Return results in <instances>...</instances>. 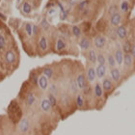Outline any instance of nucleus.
<instances>
[{
    "label": "nucleus",
    "mask_w": 135,
    "mask_h": 135,
    "mask_svg": "<svg viewBox=\"0 0 135 135\" xmlns=\"http://www.w3.org/2000/svg\"><path fill=\"white\" fill-rule=\"evenodd\" d=\"M110 74H111V78L113 79L114 82H119L121 79V71L117 68H113L110 70Z\"/></svg>",
    "instance_id": "423d86ee"
},
{
    "label": "nucleus",
    "mask_w": 135,
    "mask_h": 135,
    "mask_svg": "<svg viewBox=\"0 0 135 135\" xmlns=\"http://www.w3.org/2000/svg\"><path fill=\"white\" fill-rule=\"evenodd\" d=\"M40 106H41V109L44 111V112H49L51 110V105L49 103V101H48L47 99H42L41 100V103H40Z\"/></svg>",
    "instance_id": "1a4fd4ad"
},
{
    "label": "nucleus",
    "mask_w": 135,
    "mask_h": 135,
    "mask_svg": "<svg viewBox=\"0 0 135 135\" xmlns=\"http://www.w3.org/2000/svg\"><path fill=\"white\" fill-rule=\"evenodd\" d=\"M44 75L47 79L51 78L52 75H53V70L51 68H45V70H44Z\"/></svg>",
    "instance_id": "bb28decb"
},
{
    "label": "nucleus",
    "mask_w": 135,
    "mask_h": 135,
    "mask_svg": "<svg viewBox=\"0 0 135 135\" xmlns=\"http://www.w3.org/2000/svg\"><path fill=\"white\" fill-rule=\"evenodd\" d=\"M105 44H106V39L103 36H98L95 39V46L97 48H99V49L103 48Z\"/></svg>",
    "instance_id": "0eeeda50"
},
{
    "label": "nucleus",
    "mask_w": 135,
    "mask_h": 135,
    "mask_svg": "<svg viewBox=\"0 0 135 135\" xmlns=\"http://www.w3.org/2000/svg\"><path fill=\"white\" fill-rule=\"evenodd\" d=\"M96 73H97V77L99 78H102L105 76L106 74V67L105 65H99L96 69Z\"/></svg>",
    "instance_id": "9b49d317"
},
{
    "label": "nucleus",
    "mask_w": 135,
    "mask_h": 135,
    "mask_svg": "<svg viewBox=\"0 0 135 135\" xmlns=\"http://www.w3.org/2000/svg\"><path fill=\"white\" fill-rule=\"evenodd\" d=\"M38 84H39L41 90L45 91L48 88V79L45 75H41L39 77V80H38Z\"/></svg>",
    "instance_id": "20e7f679"
},
{
    "label": "nucleus",
    "mask_w": 135,
    "mask_h": 135,
    "mask_svg": "<svg viewBox=\"0 0 135 135\" xmlns=\"http://www.w3.org/2000/svg\"><path fill=\"white\" fill-rule=\"evenodd\" d=\"M76 84H77V87H78L79 90H84L86 88V77L83 73H80L78 74V76L76 77Z\"/></svg>",
    "instance_id": "7ed1b4c3"
},
{
    "label": "nucleus",
    "mask_w": 135,
    "mask_h": 135,
    "mask_svg": "<svg viewBox=\"0 0 135 135\" xmlns=\"http://www.w3.org/2000/svg\"><path fill=\"white\" fill-rule=\"evenodd\" d=\"M97 62L99 63V65H105L106 59H105V57H104L103 54H99V55L97 56Z\"/></svg>",
    "instance_id": "c756f323"
},
{
    "label": "nucleus",
    "mask_w": 135,
    "mask_h": 135,
    "mask_svg": "<svg viewBox=\"0 0 135 135\" xmlns=\"http://www.w3.org/2000/svg\"><path fill=\"white\" fill-rule=\"evenodd\" d=\"M90 45H91V42L88 38H82L80 40V42H79V46H80V48H81L82 50H87L88 48L90 47Z\"/></svg>",
    "instance_id": "f8f14e48"
},
{
    "label": "nucleus",
    "mask_w": 135,
    "mask_h": 135,
    "mask_svg": "<svg viewBox=\"0 0 135 135\" xmlns=\"http://www.w3.org/2000/svg\"><path fill=\"white\" fill-rule=\"evenodd\" d=\"M124 65L126 68H130L132 66V56L130 54H126L124 55Z\"/></svg>",
    "instance_id": "dca6fc26"
},
{
    "label": "nucleus",
    "mask_w": 135,
    "mask_h": 135,
    "mask_svg": "<svg viewBox=\"0 0 135 135\" xmlns=\"http://www.w3.org/2000/svg\"><path fill=\"white\" fill-rule=\"evenodd\" d=\"M49 91H50V93L49 94H52V95H56L57 92H58V90H57V87L55 86V85H51L50 88H49Z\"/></svg>",
    "instance_id": "c9c22d12"
},
{
    "label": "nucleus",
    "mask_w": 135,
    "mask_h": 135,
    "mask_svg": "<svg viewBox=\"0 0 135 135\" xmlns=\"http://www.w3.org/2000/svg\"><path fill=\"white\" fill-rule=\"evenodd\" d=\"M118 7L116 5H112L110 6L109 10H108V13H109V15H111V16H113L114 14H116V13H118Z\"/></svg>",
    "instance_id": "72a5a7b5"
},
{
    "label": "nucleus",
    "mask_w": 135,
    "mask_h": 135,
    "mask_svg": "<svg viewBox=\"0 0 135 135\" xmlns=\"http://www.w3.org/2000/svg\"><path fill=\"white\" fill-rule=\"evenodd\" d=\"M47 99H48V101H49V103H50L51 107L56 106L57 99H56V97L54 96V95H52V94H49V95H48V97H47Z\"/></svg>",
    "instance_id": "a878e982"
},
{
    "label": "nucleus",
    "mask_w": 135,
    "mask_h": 135,
    "mask_svg": "<svg viewBox=\"0 0 135 135\" xmlns=\"http://www.w3.org/2000/svg\"><path fill=\"white\" fill-rule=\"evenodd\" d=\"M39 31V28H38V26L37 25H33V35H36Z\"/></svg>",
    "instance_id": "e433bc0d"
},
{
    "label": "nucleus",
    "mask_w": 135,
    "mask_h": 135,
    "mask_svg": "<svg viewBox=\"0 0 135 135\" xmlns=\"http://www.w3.org/2000/svg\"><path fill=\"white\" fill-rule=\"evenodd\" d=\"M4 58H5V61L7 64H9V65H13V64L16 62L17 56H16V53H15L12 49H9V50H7L5 52Z\"/></svg>",
    "instance_id": "f03ea898"
},
{
    "label": "nucleus",
    "mask_w": 135,
    "mask_h": 135,
    "mask_svg": "<svg viewBox=\"0 0 135 135\" xmlns=\"http://www.w3.org/2000/svg\"><path fill=\"white\" fill-rule=\"evenodd\" d=\"M88 4H89V1H88V0H83V1H81L78 5L79 10H84V9L87 7Z\"/></svg>",
    "instance_id": "f704fd0d"
},
{
    "label": "nucleus",
    "mask_w": 135,
    "mask_h": 135,
    "mask_svg": "<svg viewBox=\"0 0 135 135\" xmlns=\"http://www.w3.org/2000/svg\"><path fill=\"white\" fill-rule=\"evenodd\" d=\"M41 26H42V28L44 29V30H48V29H49V23H48V21L45 20V18H44V20H42Z\"/></svg>",
    "instance_id": "473e14b6"
},
{
    "label": "nucleus",
    "mask_w": 135,
    "mask_h": 135,
    "mask_svg": "<svg viewBox=\"0 0 135 135\" xmlns=\"http://www.w3.org/2000/svg\"><path fill=\"white\" fill-rule=\"evenodd\" d=\"M55 10H54V9H51V10H49V12H48V14L49 15H52V14H55Z\"/></svg>",
    "instance_id": "ea45409f"
},
{
    "label": "nucleus",
    "mask_w": 135,
    "mask_h": 135,
    "mask_svg": "<svg viewBox=\"0 0 135 135\" xmlns=\"http://www.w3.org/2000/svg\"><path fill=\"white\" fill-rule=\"evenodd\" d=\"M97 56H98V54L96 53L95 49H90L89 53H88V58H89V60H90L91 62L95 64L97 62Z\"/></svg>",
    "instance_id": "6ab92c4d"
},
{
    "label": "nucleus",
    "mask_w": 135,
    "mask_h": 135,
    "mask_svg": "<svg viewBox=\"0 0 135 135\" xmlns=\"http://www.w3.org/2000/svg\"><path fill=\"white\" fill-rule=\"evenodd\" d=\"M22 11H23V13L26 15L31 14V12H32L31 5H30L28 2H24L23 3V6H22Z\"/></svg>",
    "instance_id": "5701e85b"
},
{
    "label": "nucleus",
    "mask_w": 135,
    "mask_h": 135,
    "mask_svg": "<svg viewBox=\"0 0 135 135\" xmlns=\"http://www.w3.org/2000/svg\"><path fill=\"white\" fill-rule=\"evenodd\" d=\"M25 32H26V34H27V36H29V37L33 36V25L30 24V23H26Z\"/></svg>",
    "instance_id": "cd10ccee"
},
{
    "label": "nucleus",
    "mask_w": 135,
    "mask_h": 135,
    "mask_svg": "<svg viewBox=\"0 0 135 135\" xmlns=\"http://www.w3.org/2000/svg\"><path fill=\"white\" fill-rule=\"evenodd\" d=\"M107 63H108V66H109V67L111 68V69L115 68V66H116V61H115V58H114V56H113V55L109 54V55L107 56Z\"/></svg>",
    "instance_id": "b1692460"
},
{
    "label": "nucleus",
    "mask_w": 135,
    "mask_h": 135,
    "mask_svg": "<svg viewBox=\"0 0 135 135\" xmlns=\"http://www.w3.org/2000/svg\"><path fill=\"white\" fill-rule=\"evenodd\" d=\"M121 20H122L121 15L119 14V13H116V14H114L113 16H111L110 23H111L112 26H118L119 24L121 23Z\"/></svg>",
    "instance_id": "9d476101"
},
{
    "label": "nucleus",
    "mask_w": 135,
    "mask_h": 135,
    "mask_svg": "<svg viewBox=\"0 0 135 135\" xmlns=\"http://www.w3.org/2000/svg\"><path fill=\"white\" fill-rule=\"evenodd\" d=\"M29 135H32V134H29Z\"/></svg>",
    "instance_id": "a19ab883"
},
{
    "label": "nucleus",
    "mask_w": 135,
    "mask_h": 135,
    "mask_svg": "<svg viewBox=\"0 0 135 135\" xmlns=\"http://www.w3.org/2000/svg\"><path fill=\"white\" fill-rule=\"evenodd\" d=\"M18 129L21 133H26L30 129V123L27 118H22L18 123Z\"/></svg>",
    "instance_id": "f257e3e1"
},
{
    "label": "nucleus",
    "mask_w": 135,
    "mask_h": 135,
    "mask_svg": "<svg viewBox=\"0 0 135 135\" xmlns=\"http://www.w3.org/2000/svg\"><path fill=\"white\" fill-rule=\"evenodd\" d=\"M35 100H36V98H35V95L33 93H29L27 95V98H26V103L28 104L29 106H32L34 103H35Z\"/></svg>",
    "instance_id": "aec40b11"
},
{
    "label": "nucleus",
    "mask_w": 135,
    "mask_h": 135,
    "mask_svg": "<svg viewBox=\"0 0 135 135\" xmlns=\"http://www.w3.org/2000/svg\"><path fill=\"white\" fill-rule=\"evenodd\" d=\"M116 33H117V36L120 38V39H124L127 36V28L124 27V26L121 25V26H119L118 29H117V31H116Z\"/></svg>",
    "instance_id": "ddd939ff"
},
{
    "label": "nucleus",
    "mask_w": 135,
    "mask_h": 135,
    "mask_svg": "<svg viewBox=\"0 0 135 135\" xmlns=\"http://www.w3.org/2000/svg\"><path fill=\"white\" fill-rule=\"evenodd\" d=\"M66 46H67V45H66V42L64 40L62 39H59L58 41H57L56 42V49L58 51H61V50H64L66 48Z\"/></svg>",
    "instance_id": "a211bd4d"
},
{
    "label": "nucleus",
    "mask_w": 135,
    "mask_h": 135,
    "mask_svg": "<svg viewBox=\"0 0 135 135\" xmlns=\"http://www.w3.org/2000/svg\"><path fill=\"white\" fill-rule=\"evenodd\" d=\"M102 89H103V91H106V92H109V91L112 90V82H111V80H110L109 78H104L103 81H102Z\"/></svg>",
    "instance_id": "4468645a"
},
{
    "label": "nucleus",
    "mask_w": 135,
    "mask_h": 135,
    "mask_svg": "<svg viewBox=\"0 0 135 135\" xmlns=\"http://www.w3.org/2000/svg\"><path fill=\"white\" fill-rule=\"evenodd\" d=\"M96 78H97L96 70H95V68L90 67L87 70V79H88V81L91 82V83H93V82L96 80Z\"/></svg>",
    "instance_id": "6e6552de"
},
{
    "label": "nucleus",
    "mask_w": 135,
    "mask_h": 135,
    "mask_svg": "<svg viewBox=\"0 0 135 135\" xmlns=\"http://www.w3.org/2000/svg\"><path fill=\"white\" fill-rule=\"evenodd\" d=\"M39 46L41 48V50L42 51H45L47 49V40L45 37L42 36L39 41Z\"/></svg>",
    "instance_id": "f3484780"
},
{
    "label": "nucleus",
    "mask_w": 135,
    "mask_h": 135,
    "mask_svg": "<svg viewBox=\"0 0 135 135\" xmlns=\"http://www.w3.org/2000/svg\"><path fill=\"white\" fill-rule=\"evenodd\" d=\"M68 1H69L70 5H74V4H76V3L78 2V0H68Z\"/></svg>",
    "instance_id": "58836bf2"
},
{
    "label": "nucleus",
    "mask_w": 135,
    "mask_h": 135,
    "mask_svg": "<svg viewBox=\"0 0 135 135\" xmlns=\"http://www.w3.org/2000/svg\"><path fill=\"white\" fill-rule=\"evenodd\" d=\"M71 32H73V35L75 37V38H79V37L81 36V29L79 28V26H77V25L73 26Z\"/></svg>",
    "instance_id": "4be33fe9"
},
{
    "label": "nucleus",
    "mask_w": 135,
    "mask_h": 135,
    "mask_svg": "<svg viewBox=\"0 0 135 135\" xmlns=\"http://www.w3.org/2000/svg\"><path fill=\"white\" fill-rule=\"evenodd\" d=\"M128 8H129V5H128V2L127 1H123L122 2V5H121V10L123 12H127L128 11Z\"/></svg>",
    "instance_id": "2f4dec72"
},
{
    "label": "nucleus",
    "mask_w": 135,
    "mask_h": 135,
    "mask_svg": "<svg viewBox=\"0 0 135 135\" xmlns=\"http://www.w3.org/2000/svg\"><path fill=\"white\" fill-rule=\"evenodd\" d=\"M75 102L78 108H82V107L84 106V99H83V97H82L81 95H77Z\"/></svg>",
    "instance_id": "393cba45"
},
{
    "label": "nucleus",
    "mask_w": 135,
    "mask_h": 135,
    "mask_svg": "<svg viewBox=\"0 0 135 135\" xmlns=\"http://www.w3.org/2000/svg\"><path fill=\"white\" fill-rule=\"evenodd\" d=\"M94 93H95V96L97 98H101L102 95H103V89L101 87V85L99 83H97L95 85V88H94Z\"/></svg>",
    "instance_id": "2eb2a0df"
},
{
    "label": "nucleus",
    "mask_w": 135,
    "mask_h": 135,
    "mask_svg": "<svg viewBox=\"0 0 135 135\" xmlns=\"http://www.w3.org/2000/svg\"><path fill=\"white\" fill-rule=\"evenodd\" d=\"M130 52H131V54H132L131 56H133L135 58V45L131 46V51H130Z\"/></svg>",
    "instance_id": "4c0bfd02"
},
{
    "label": "nucleus",
    "mask_w": 135,
    "mask_h": 135,
    "mask_svg": "<svg viewBox=\"0 0 135 135\" xmlns=\"http://www.w3.org/2000/svg\"><path fill=\"white\" fill-rule=\"evenodd\" d=\"M131 46H132V45H130L129 41H126V42H124V45H123V50L126 52V54L130 53V51H131Z\"/></svg>",
    "instance_id": "412c9836"
},
{
    "label": "nucleus",
    "mask_w": 135,
    "mask_h": 135,
    "mask_svg": "<svg viewBox=\"0 0 135 135\" xmlns=\"http://www.w3.org/2000/svg\"><path fill=\"white\" fill-rule=\"evenodd\" d=\"M70 91H71L73 94L77 93V91L79 90L78 87H77V84H76L75 80H71V81H70Z\"/></svg>",
    "instance_id": "7c9ffc66"
},
{
    "label": "nucleus",
    "mask_w": 135,
    "mask_h": 135,
    "mask_svg": "<svg viewBox=\"0 0 135 135\" xmlns=\"http://www.w3.org/2000/svg\"><path fill=\"white\" fill-rule=\"evenodd\" d=\"M114 58H115L116 64H118L119 66H121L123 64V61H124V52L121 48H118L115 52V55H114Z\"/></svg>",
    "instance_id": "39448f33"
},
{
    "label": "nucleus",
    "mask_w": 135,
    "mask_h": 135,
    "mask_svg": "<svg viewBox=\"0 0 135 135\" xmlns=\"http://www.w3.org/2000/svg\"><path fill=\"white\" fill-rule=\"evenodd\" d=\"M6 39L3 34H0V50H4L6 48Z\"/></svg>",
    "instance_id": "c85d7f7f"
}]
</instances>
